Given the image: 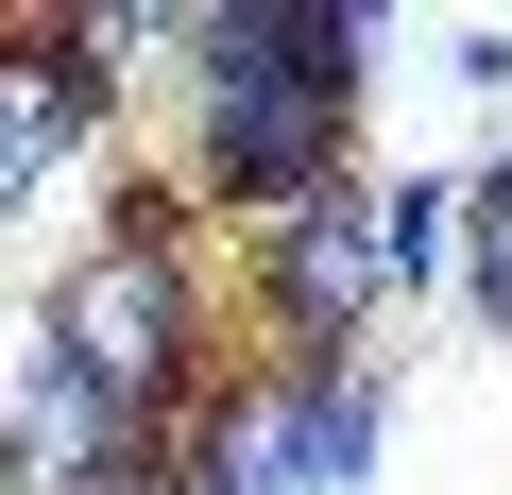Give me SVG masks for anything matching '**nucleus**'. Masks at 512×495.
Returning <instances> with one entry per match:
<instances>
[{"label":"nucleus","instance_id":"nucleus-1","mask_svg":"<svg viewBox=\"0 0 512 495\" xmlns=\"http://www.w3.org/2000/svg\"><path fill=\"white\" fill-rule=\"evenodd\" d=\"M359 52H376L359 0H239L205 35V69H188V188L222 222H291L308 188H342Z\"/></svg>","mask_w":512,"mask_h":495},{"label":"nucleus","instance_id":"nucleus-2","mask_svg":"<svg viewBox=\"0 0 512 495\" xmlns=\"http://www.w3.org/2000/svg\"><path fill=\"white\" fill-rule=\"evenodd\" d=\"M52 376H86L154 444L205 410V257H188V222H120L103 257L52 291Z\"/></svg>","mask_w":512,"mask_h":495},{"label":"nucleus","instance_id":"nucleus-3","mask_svg":"<svg viewBox=\"0 0 512 495\" xmlns=\"http://www.w3.org/2000/svg\"><path fill=\"white\" fill-rule=\"evenodd\" d=\"M393 291H410V274H393V188H376V171L308 188L291 222H256V308H274V359H359Z\"/></svg>","mask_w":512,"mask_h":495},{"label":"nucleus","instance_id":"nucleus-4","mask_svg":"<svg viewBox=\"0 0 512 495\" xmlns=\"http://www.w3.org/2000/svg\"><path fill=\"white\" fill-rule=\"evenodd\" d=\"M103 52H86V18H0V222H18L86 137H103Z\"/></svg>","mask_w":512,"mask_h":495},{"label":"nucleus","instance_id":"nucleus-5","mask_svg":"<svg viewBox=\"0 0 512 495\" xmlns=\"http://www.w3.org/2000/svg\"><path fill=\"white\" fill-rule=\"evenodd\" d=\"M154 478V427H120L86 376H18V427H0V495H137Z\"/></svg>","mask_w":512,"mask_h":495},{"label":"nucleus","instance_id":"nucleus-6","mask_svg":"<svg viewBox=\"0 0 512 495\" xmlns=\"http://www.w3.org/2000/svg\"><path fill=\"white\" fill-rule=\"evenodd\" d=\"M461 257H478V325H512V154L478 171V239H461Z\"/></svg>","mask_w":512,"mask_h":495},{"label":"nucleus","instance_id":"nucleus-7","mask_svg":"<svg viewBox=\"0 0 512 495\" xmlns=\"http://www.w3.org/2000/svg\"><path fill=\"white\" fill-rule=\"evenodd\" d=\"M137 495H171V478H137Z\"/></svg>","mask_w":512,"mask_h":495}]
</instances>
